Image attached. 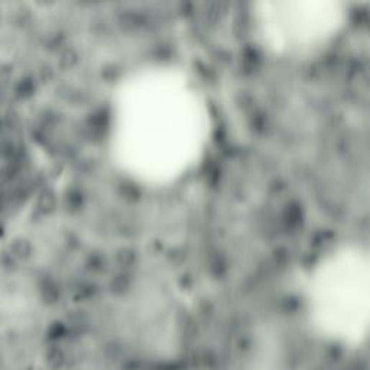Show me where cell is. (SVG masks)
Returning a JSON list of instances; mask_svg holds the SVG:
<instances>
[{
  "instance_id": "1",
  "label": "cell",
  "mask_w": 370,
  "mask_h": 370,
  "mask_svg": "<svg viewBox=\"0 0 370 370\" xmlns=\"http://www.w3.org/2000/svg\"><path fill=\"white\" fill-rule=\"evenodd\" d=\"M307 314L331 339L353 343L370 330V253L337 250L321 262L308 285Z\"/></svg>"
},
{
  "instance_id": "9",
  "label": "cell",
  "mask_w": 370,
  "mask_h": 370,
  "mask_svg": "<svg viewBox=\"0 0 370 370\" xmlns=\"http://www.w3.org/2000/svg\"><path fill=\"white\" fill-rule=\"evenodd\" d=\"M0 158L5 159L6 162L12 159H18L16 146H15L13 140L9 139V138L0 139Z\"/></svg>"
},
{
  "instance_id": "3",
  "label": "cell",
  "mask_w": 370,
  "mask_h": 370,
  "mask_svg": "<svg viewBox=\"0 0 370 370\" xmlns=\"http://www.w3.org/2000/svg\"><path fill=\"white\" fill-rule=\"evenodd\" d=\"M36 211L40 216H50L57 209V197L51 188H44L36 197Z\"/></svg>"
},
{
  "instance_id": "13",
  "label": "cell",
  "mask_w": 370,
  "mask_h": 370,
  "mask_svg": "<svg viewBox=\"0 0 370 370\" xmlns=\"http://www.w3.org/2000/svg\"><path fill=\"white\" fill-rule=\"evenodd\" d=\"M120 191L123 198L128 201H136L140 197L139 190L133 184H125V185H121Z\"/></svg>"
},
{
  "instance_id": "6",
  "label": "cell",
  "mask_w": 370,
  "mask_h": 370,
  "mask_svg": "<svg viewBox=\"0 0 370 370\" xmlns=\"http://www.w3.org/2000/svg\"><path fill=\"white\" fill-rule=\"evenodd\" d=\"M132 285V278L128 272H120L119 275H116L110 282V290L114 294H125L128 292Z\"/></svg>"
},
{
  "instance_id": "10",
  "label": "cell",
  "mask_w": 370,
  "mask_h": 370,
  "mask_svg": "<svg viewBox=\"0 0 370 370\" xmlns=\"http://www.w3.org/2000/svg\"><path fill=\"white\" fill-rule=\"evenodd\" d=\"M35 91V83L30 80V78H22V80L16 84V89H15V93L19 99H28L33 94Z\"/></svg>"
},
{
  "instance_id": "4",
  "label": "cell",
  "mask_w": 370,
  "mask_h": 370,
  "mask_svg": "<svg viewBox=\"0 0 370 370\" xmlns=\"http://www.w3.org/2000/svg\"><path fill=\"white\" fill-rule=\"evenodd\" d=\"M138 260V253L132 248H121L114 255V263L121 269V272H128L132 266H135Z\"/></svg>"
},
{
  "instance_id": "14",
  "label": "cell",
  "mask_w": 370,
  "mask_h": 370,
  "mask_svg": "<svg viewBox=\"0 0 370 370\" xmlns=\"http://www.w3.org/2000/svg\"><path fill=\"white\" fill-rule=\"evenodd\" d=\"M48 295H51L52 298H55V297L58 295V290H57L54 280L50 279L42 282V297H44L45 300H48Z\"/></svg>"
},
{
  "instance_id": "11",
  "label": "cell",
  "mask_w": 370,
  "mask_h": 370,
  "mask_svg": "<svg viewBox=\"0 0 370 370\" xmlns=\"http://www.w3.org/2000/svg\"><path fill=\"white\" fill-rule=\"evenodd\" d=\"M77 61H78L77 52L74 50H71V48H67V50L62 51V54H61L60 67L62 70H71V68L75 67Z\"/></svg>"
},
{
  "instance_id": "5",
  "label": "cell",
  "mask_w": 370,
  "mask_h": 370,
  "mask_svg": "<svg viewBox=\"0 0 370 370\" xmlns=\"http://www.w3.org/2000/svg\"><path fill=\"white\" fill-rule=\"evenodd\" d=\"M10 253L18 260H28L33 255V246L28 239L18 237L10 243Z\"/></svg>"
},
{
  "instance_id": "8",
  "label": "cell",
  "mask_w": 370,
  "mask_h": 370,
  "mask_svg": "<svg viewBox=\"0 0 370 370\" xmlns=\"http://www.w3.org/2000/svg\"><path fill=\"white\" fill-rule=\"evenodd\" d=\"M20 171V162L19 159H12L5 162L3 168L0 170V180L5 181V182H9L13 181Z\"/></svg>"
},
{
  "instance_id": "12",
  "label": "cell",
  "mask_w": 370,
  "mask_h": 370,
  "mask_svg": "<svg viewBox=\"0 0 370 370\" xmlns=\"http://www.w3.org/2000/svg\"><path fill=\"white\" fill-rule=\"evenodd\" d=\"M84 202V198H83V194L77 188H71L67 195H65V204L68 207V210H78L81 205Z\"/></svg>"
},
{
  "instance_id": "7",
  "label": "cell",
  "mask_w": 370,
  "mask_h": 370,
  "mask_svg": "<svg viewBox=\"0 0 370 370\" xmlns=\"http://www.w3.org/2000/svg\"><path fill=\"white\" fill-rule=\"evenodd\" d=\"M120 26L125 30H136L143 26V18L138 13H123L119 19Z\"/></svg>"
},
{
  "instance_id": "2",
  "label": "cell",
  "mask_w": 370,
  "mask_h": 370,
  "mask_svg": "<svg viewBox=\"0 0 370 370\" xmlns=\"http://www.w3.org/2000/svg\"><path fill=\"white\" fill-rule=\"evenodd\" d=\"M343 22V10L324 0H275L262 10L266 39L276 51H298L328 39Z\"/></svg>"
}]
</instances>
